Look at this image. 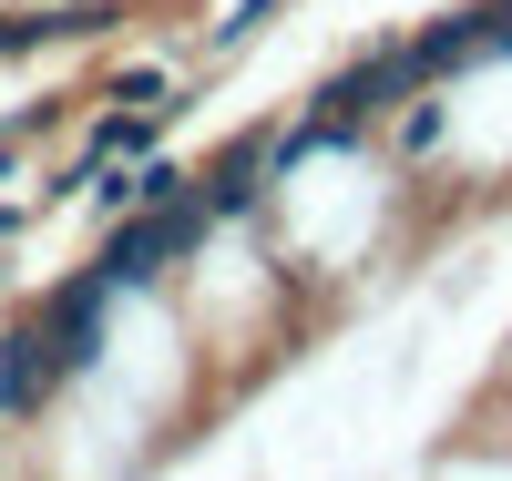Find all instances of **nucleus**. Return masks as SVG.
I'll return each instance as SVG.
<instances>
[{"mask_svg":"<svg viewBox=\"0 0 512 481\" xmlns=\"http://www.w3.org/2000/svg\"><path fill=\"white\" fill-rule=\"evenodd\" d=\"M205 246H216V226L195 215V195H185V205H123L113 236L93 246V277H103L113 297H164L175 267H195Z\"/></svg>","mask_w":512,"mask_h":481,"instance_id":"obj_1","label":"nucleus"},{"mask_svg":"<svg viewBox=\"0 0 512 481\" xmlns=\"http://www.w3.org/2000/svg\"><path fill=\"white\" fill-rule=\"evenodd\" d=\"M267 195H277V164H267V123H256V134H236V144H216V164L195 174V215H205L216 236L256 226V215H267Z\"/></svg>","mask_w":512,"mask_h":481,"instance_id":"obj_2","label":"nucleus"},{"mask_svg":"<svg viewBox=\"0 0 512 481\" xmlns=\"http://www.w3.org/2000/svg\"><path fill=\"white\" fill-rule=\"evenodd\" d=\"M482 52H492V0H461V11L400 31V72H410V93H451V82L472 72Z\"/></svg>","mask_w":512,"mask_h":481,"instance_id":"obj_3","label":"nucleus"},{"mask_svg":"<svg viewBox=\"0 0 512 481\" xmlns=\"http://www.w3.org/2000/svg\"><path fill=\"white\" fill-rule=\"evenodd\" d=\"M62 369H52V338H41V318L31 308H11L0 318V430H41V410L62 400Z\"/></svg>","mask_w":512,"mask_h":481,"instance_id":"obj_4","label":"nucleus"},{"mask_svg":"<svg viewBox=\"0 0 512 481\" xmlns=\"http://www.w3.org/2000/svg\"><path fill=\"white\" fill-rule=\"evenodd\" d=\"M400 93H410V72H400V31H379V41H359V52L318 82L308 103H318L328 123H359V134H379V113H390Z\"/></svg>","mask_w":512,"mask_h":481,"instance_id":"obj_5","label":"nucleus"},{"mask_svg":"<svg viewBox=\"0 0 512 481\" xmlns=\"http://www.w3.org/2000/svg\"><path fill=\"white\" fill-rule=\"evenodd\" d=\"M164 134H175L164 113H144V103H103L93 134H82V154H93V164H134V154H154Z\"/></svg>","mask_w":512,"mask_h":481,"instance_id":"obj_6","label":"nucleus"},{"mask_svg":"<svg viewBox=\"0 0 512 481\" xmlns=\"http://www.w3.org/2000/svg\"><path fill=\"white\" fill-rule=\"evenodd\" d=\"M123 174H134V205H185V195H195V164H185V154H164V144L134 154Z\"/></svg>","mask_w":512,"mask_h":481,"instance_id":"obj_7","label":"nucleus"},{"mask_svg":"<svg viewBox=\"0 0 512 481\" xmlns=\"http://www.w3.org/2000/svg\"><path fill=\"white\" fill-rule=\"evenodd\" d=\"M277 11H287V0H226V21H216V31H205V72H216V62H236V52H246V41H256V31H267Z\"/></svg>","mask_w":512,"mask_h":481,"instance_id":"obj_8","label":"nucleus"},{"mask_svg":"<svg viewBox=\"0 0 512 481\" xmlns=\"http://www.w3.org/2000/svg\"><path fill=\"white\" fill-rule=\"evenodd\" d=\"M52 52V11H0V62H41Z\"/></svg>","mask_w":512,"mask_h":481,"instance_id":"obj_9","label":"nucleus"},{"mask_svg":"<svg viewBox=\"0 0 512 481\" xmlns=\"http://www.w3.org/2000/svg\"><path fill=\"white\" fill-rule=\"evenodd\" d=\"M492 52L512 62V0H492Z\"/></svg>","mask_w":512,"mask_h":481,"instance_id":"obj_10","label":"nucleus"},{"mask_svg":"<svg viewBox=\"0 0 512 481\" xmlns=\"http://www.w3.org/2000/svg\"><path fill=\"white\" fill-rule=\"evenodd\" d=\"M31 215H41V205H0V246H11V236L31 226Z\"/></svg>","mask_w":512,"mask_h":481,"instance_id":"obj_11","label":"nucleus"},{"mask_svg":"<svg viewBox=\"0 0 512 481\" xmlns=\"http://www.w3.org/2000/svg\"><path fill=\"white\" fill-rule=\"evenodd\" d=\"M0 297H11V277H0Z\"/></svg>","mask_w":512,"mask_h":481,"instance_id":"obj_12","label":"nucleus"}]
</instances>
